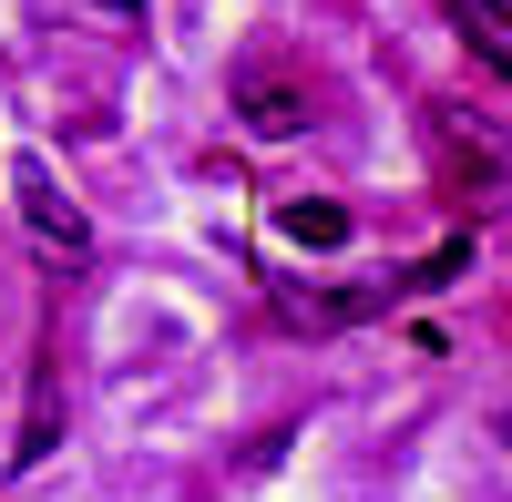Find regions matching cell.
<instances>
[{"mask_svg":"<svg viewBox=\"0 0 512 502\" xmlns=\"http://www.w3.org/2000/svg\"><path fill=\"white\" fill-rule=\"evenodd\" d=\"M431 164H441L451 205H472V216L512 195V154H502V134H492V123H472L461 103H431Z\"/></svg>","mask_w":512,"mask_h":502,"instance_id":"6da1fadb","label":"cell"},{"mask_svg":"<svg viewBox=\"0 0 512 502\" xmlns=\"http://www.w3.org/2000/svg\"><path fill=\"white\" fill-rule=\"evenodd\" d=\"M410 287H420V277H369V287H287L277 308H287L297 328H349V318H390Z\"/></svg>","mask_w":512,"mask_h":502,"instance_id":"7a4b0ae2","label":"cell"},{"mask_svg":"<svg viewBox=\"0 0 512 502\" xmlns=\"http://www.w3.org/2000/svg\"><path fill=\"white\" fill-rule=\"evenodd\" d=\"M11 195H21V226L52 246V257H82L93 246V226H82V205L52 185V164H11Z\"/></svg>","mask_w":512,"mask_h":502,"instance_id":"3957f363","label":"cell"},{"mask_svg":"<svg viewBox=\"0 0 512 502\" xmlns=\"http://www.w3.org/2000/svg\"><path fill=\"white\" fill-rule=\"evenodd\" d=\"M236 123H246L256 144H287L297 123H308V82H297V72H267V62L236 72Z\"/></svg>","mask_w":512,"mask_h":502,"instance_id":"277c9868","label":"cell"},{"mask_svg":"<svg viewBox=\"0 0 512 502\" xmlns=\"http://www.w3.org/2000/svg\"><path fill=\"white\" fill-rule=\"evenodd\" d=\"M52 441H62V359L41 349V359H31V400H21V441H11V472H41V462H52Z\"/></svg>","mask_w":512,"mask_h":502,"instance_id":"5b68a950","label":"cell"},{"mask_svg":"<svg viewBox=\"0 0 512 502\" xmlns=\"http://www.w3.org/2000/svg\"><path fill=\"white\" fill-rule=\"evenodd\" d=\"M277 236H287V246H349V205L297 195V205H277Z\"/></svg>","mask_w":512,"mask_h":502,"instance_id":"8992f818","label":"cell"},{"mask_svg":"<svg viewBox=\"0 0 512 502\" xmlns=\"http://www.w3.org/2000/svg\"><path fill=\"white\" fill-rule=\"evenodd\" d=\"M492 431H502V441H512V400H502V421H492Z\"/></svg>","mask_w":512,"mask_h":502,"instance_id":"52a82bcc","label":"cell"}]
</instances>
